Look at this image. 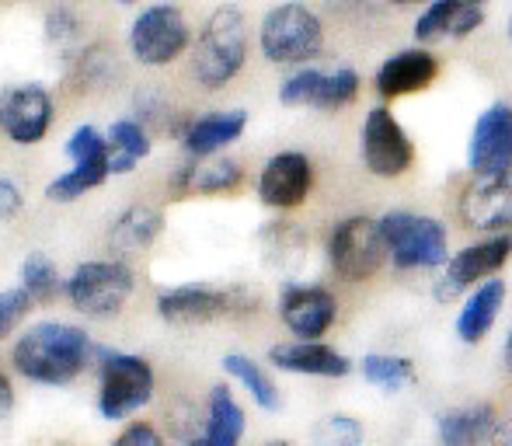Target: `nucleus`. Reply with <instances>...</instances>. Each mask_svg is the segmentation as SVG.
<instances>
[{"instance_id":"412c9836","label":"nucleus","mask_w":512,"mask_h":446,"mask_svg":"<svg viewBox=\"0 0 512 446\" xmlns=\"http://www.w3.org/2000/svg\"><path fill=\"white\" fill-rule=\"evenodd\" d=\"M248 129V112L244 109H216L206 115H196L182 126V147L189 157L196 161H206V157H216L237 143Z\"/></svg>"},{"instance_id":"a19ab883","label":"nucleus","mask_w":512,"mask_h":446,"mask_svg":"<svg viewBox=\"0 0 512 446\" xmlns=\"http://www.w3.org/2000/svg\"><path fill=\"white\" fill-rule=\"evenodd\" d=\"M387 4H394V7H425L429 0H387Z\"/></svg>"},{"instance_id":"f03ea898","label":"nucleus","mask_w":512,"mask_h":446,"mask_svg":"<svg viewBox=\"0 0 512 446\" xmlns=\"http://www.w3.org/2000/svg\"><path fill=\"white\" fill-rule=\"evenodd\" d=\"M248 63V21L234 4L216 7L192 42V77L206 91H220Z\"/></svg>"},{"instance_id":"aec40b11","label":"nucleus","mask_w":512,"mask_h":446,"mask_svg":"<svg viewBox=\"0 0 512 446\" xmlns=\"http://www.w3.org/2000/svg\"><path fill=\"white\" fill-rule=\"evenodd\" d=\"M265 363L279 373L293 377H321V380H342L352 373L349 356L331 349L321 338H293V342H276L265 356Z\"/></svg>"},{"instance_id":"72a5a7b5","label":"nucleus","mask_w":512,"mask_h":446,"mask_svg":"<svg viewBox=\"0 0 512 446\" xmlns=\"http://www.w3.org/2000/svg\"><path fill=\"white\" fill-rule=\"evenodd\" d=\"M32 297H28L21 286H11V290H0V342L11 338L25 325V318L32 314Z\"/></svg>"},{"instance_id":"ddd939ff","label":"nucleus","mask_w":512,"mask_h":446,"mask_svg":"<svg viewBox=\"0 0 512 446\" xmlns=\"http://www.w3.org/2000/svg\"><path fill=\"white\" fill-rule=\"evenodd\" d=\"M56 122V105L42 84H7L0 88V133L14 147H39Z\"/></svg>"},{"instance_id":"423d86ee","label":"nucleus","mask_w":512,"mask_h":446,"mask_svg":"<svg viewBox=\"0 0 512 446\" xmlns=\"http://www.w3.org/2000/svg\"><path fill=\"white\" fill-rule=\"evenodd\" d=\"M258 46L265 60L276 67H307L324 49V25L307 4L286 0L262 18Z\"/></svg>"},{"instance_id":"a878e982","label":"nucleus","mask_w":512,"mask_h":446,"mask_svg":"<svg viewBox=\"0 0 512 446\" xmlns=\"http://www.w3.org/2000/svg\"><path fill=\"white\" fill-rule=\"evenodd\" d=\"M223 373H227L234 384H241L244 391H248V398L255 401L262 412H279V408H283V391H279V384L272 380L265 363L244 356V352H227V356H223Z\"/></svg>"},{"instance_id":"a211bd4d","label":"nucleus","mask_w":512,"mask_h":446,"mask_svg":"<svg viewBox=\"0 0 512 446\" xmlns=\"http://www.w3.org/2000/svg\"><path fill=\"white\" fill-rule=\"evenodd\" d=\"M439 77V56L429 46H411L391 53L373 74V91L384 102H398V98H411L418 91H429Z\"/></svg>"},{"instance_id":"a18cd8bd","label":"nucleus","mask_w":512,"mask_h":446,"mask_svg":"<svg viewBox=\"0 0 512 446\" xmlns=\"http://www.w3.org/2000/svg\"><path fill=\"white\" fill-rule=\"evenodd\" d=\"M119 4H136V0H119Z\"/></svg>"},{"instance_id":"4c0bfd02","label":"nucleus","mask_w":512,"mask_h":446,"mask_svg":"<svg viewBox=\"0 0 512 446\" xmlns=\"http://www.w3.org/2000/svg\"><path fill=\"white\" fill-rule=\"evenodd\" d=\"M488 446H512V408L506 415H499V422H495V433Z\"/></svg>"},{"instance_id":"0eeeda50","label":"nucleus","mask_w":512,"mask_h":446,"mask_svg":"<svg viewBox=\"0 0 512 446\" xmlns=\"http://www.w3.org/2000/svg\"><path fill=\"white\" fill-rule=\"evenodd\" d=\"M391 262L384 227L373 217H342L328 234V265L345 283H370Z\"/></svg>"},{"instance_id":"f3484780","label":"nucleus","mask_w":512,"mask_h":446,"mask_svg":"<svg viewBox=\"0 0 512 446\" xmlns=\"http://www.w3.org/2000/svg\"><path fill=\"white\" fill-rule=\"evenodd\" d=\"M467 168L471 178H492L512 171V105L492 102L478 115L467 140Z\"/></svg>"},{"instance_id":"7c9ffc66","label":"nucleus","mask_w":512,"mask_h":446,"mask_svg":"<svg viewBox=\"0 0 512 446\" xmlns=\"http://www.w3.org/2000/svg\"><path fill=\"white\" fill-rule=\"evenodd\" d=\"M244 185V168L234 157H206L196 168V182H192V196H230Z\"/></svg>"},{"instance_id":"20e7f679","label":"nucleus","mask_w":512,"mask_h":446,"mask_svg":"<svg viewBox=\"0 0 512 446\" xmlns=\"http://www.w3.org/2000/svg\"><path fill=\"white\" fill-rule=\"evenodd\" d=\"M136 293V272L126 258H91L74 265V272L63 283V297L77 314L95 321H108L122 314L129 297Z\"/></svg>"},{"instance_id":"473e14b6","label":"nucleus","mask_w":512,"mask_h":446,"mask_svg":"<svg viewBox=\"0 0 512 446\" xmlns=\"http://www.w3.org/2000/svg\"><path fill=\"white\" fill-rule=\"evenodd\" d=\"M63 154L70 157V164L98 161V157H108V136L98 126H77L63 143Z\"/></svg>"},{"instance_id":"f704fd0d","label":"nucleus","mask_w":512,"mask_h":446,"mask_svg":"<svg viewBox=\"0 0 512 446\" xmlns=\"http://www.w3.org/2000/svg\"><path fill=\"white\" fill-rule=\"evenodd\" d=\"M112 446H168V440H164V433L154 426V422L129 419V422H122V429L112 440Z\"/></svg>"},{"instance_id":"39448f33","label":"nucleus","mask_w":512,"mask_h":446,"mask_svg":"<svg viewBox=\"0 0 512 446\" xmlns=\"http://www.w3.org/2000/svg\"><path fill=\"white\" fill-rule=\"evenodd\" d=\"M380 227H384L387 255L398 272L443 269L450 262V230L443 220L411 210H391L387 217H380Z\"/></svg>"},{"instance_id":"c03bdc74","label":"nucleus","mask_w":512,"mask_h":446,"mask_svg":"<svg viewBox=\"0 0 512 446\" xmlns=\"http://www.w3.org/2000/svg\"><path fill=\"white\" fill-rule=\"evenodd\" d=\"M509 39H512V14H509Z\"/></svg>"},{"instance_id":"e433bc0d","label":"nucleus","mask_w":512,"mask_h":446,"mask_svg":"<svg viewBox=\"0 0 512 446\" xmlns=\"http://www.w3.org/2000/svg\"><path fill=\"white\" fill-rule=\"evenodd\" d=\"M324 7L342 21H359L373 14V0H324Z\"/></svg>"},{"instance_id":"bb28decb","label":"nucleus","mask_w":512,"mask_h":446,"mask_svg":"<svg viewBox=\"0 0 512 446\" xmlns=\"http://www.w3.org/2000/svg\"><path fill=\"white\" fill-rule=\"evenodd\" d=\"M108 164H112V175H133L136 164L143 157H150L154 140H150L147 126L140 119H115L108 126Z\"/></svg>"},{"instance_id":"37998d69","label":"nucleus","mask_w":512,"mask_h":446,"mask_svg":"<svg viewBox=\"0 0 512 446\" xmlns=\"http://www.w3.org/2000/svg\"><path fill=\"white\" fill-rule=\"evenodd\" d=\"M185 446H203V440H199V436H196V440H189V443H185Z\"/></svg>"},{"instance_id":"ea45409f","label":"nucleus","mask_w":512,"mask_h":446,"mask_svg":"<svg viewBox=\"0 0 512 446\" xmlns=\"http://www.w3.org/2000/svg\"><path fill=\"white\" fill-rule=\"evenodd\" d=\"M502 366H506V373L512 377V328H509L506 342H502Z\"/></svg>"},{"instance_id":"7ed1b4c3","label":"nucleus","mask_w":512,"mask_h":446,"mask_svg":"<svg viewBox=\"0 0 512 446\" xmlns=\"http://www.w3.org/2000/svg\"><path fill=\"white\" fill-rule=\"evenodd\" d=\"M98 398L95 408L105 422H129L136 412L154 401L157 391V373L136 352L122 349H98Z\"/></svg>"},{"instance_id":"b1692460","label":"nucleus","mask_w":512,"mask_h":446,"mask_svg":"<svg viewBox=\"0 0 512 446\" xmlns=\"http://www.w3.org/2000/svg\"><path fill=\"white\" fill-rule=\"evenodd\" d=\"M248 433V415L244 405L234 398L230 384H216L206 394V412H203V446H241Z\"/></svg>"},{"instance_id":"c9c22d12","label":"nucleus","mask_w":512,"mask_h":446,"mask_svg":"<svg viewBox=\"0 0 512 446\" xmlns=\"http://www.w3.org/2000/svg\"><path fill=\"white\" fill-rule=\"evenodd\" d=\"M25 210V192L14 178L0 175V223H11L18 213Z\"/></svg>"},{"instance_id":"dca6fc26","label":"nucleus","mask_w":512,"mask_h":446,"mask_svg":"<svg viewBox=\"0 0 512 446\" xmlns=\"http://www.w3.org/2000/svg\"><path fill=\"white\" fill-rule=\"evenodd\" d=\"M276 311L293 338H324L338 321V297L321 283H283Z\"/></svg>"},{"instance_id":"f257e3e1","label":"nucleus","mask_w":512,"mask_h":446,"mask_svg":"<svg viewBox=\"0 0 512 446\" xmlns=\"http://www.w3.org/2000/svg\"><path fill=\"white\" fill-rule=\"evenodd\" d=\"M102 345L91 342L81 325L70 321H35L11 345V366L28 384L67 387L98 359Z\"/></svg>"},{"instance_id":"4468645a","label":"nucleus","mask_w":512,"mask_h":446,"mask_svg":"<svg viewBox=\"0 0 512 446\" xmlns=\"http://www.w3.org/2000/svg\"><path fill=\"white\" fill-rule=\"evenodd\" d=\"M314 182H317L314 161H310L304 150H279L258 171L255 196L269 210L279 213L300 210L310 199V192H314Z\"/></svg>"},{"instance_id":"5701e85b","label":"nucleus","mask_w":512,"mask_h":446,"mask_svg":"<svg viewBox=\"0 0 512 446\" xmlns=\"http://www.w3.org/2000/svg\"><path fill=\"white\" fill-rule=\"evenodd\" d=\"M495 422H499V412H495L492 401H471V405L439 412L436 436L443 446H488Z\"/></svg>"},{"instance_id":"c756f323","label":"nucleus","mask_w":512,"mask_h":446,"mask_svg":"<svg viewBox=\"0 0 512 446\" xmlns=\"http://www.w3.org/2000/svg\"><path fill=\"white\" fill-rule=\"evenodd\" d=\"M359 373L366 384L380 387L384 394H398L415 384V363L408 356H394V352H370L359 359Z\"/></svg>"},{"instance_id":"2eb2a0df","label":"nucleus","mask_w":512,"mask_h":446,"mask_svg":"<svg viewBox=\"0 0 512 446\" xmlns=\"http://www.w3.org/2000/svg\"><path fill=\"white\" fill-rule=\"evenodd\" d=\"M460 227L474 234H512V171L492 178H471L457 199Z\"/></svg>"},{"instance_id":"4be33fe9","label":"nucleus","mask_w":512,"mask_h":446,"mask_svg":"<svg viewBox=\"0 0 512 446\" xmlns=\"http://www.w3.org/2000/svg\"><path fill=\"white\" fill-rule=\"evenodd\" d=\"M506 297H509V286L506 279L492 276L485 283H478L474 290H467L464 304L457 311V321H453V332L464 345H478L485 342L488 332L495 328L499 321L502 307H506Z\"/></svg>"},{"instance_id":"79ce46f5","label":"nucleus","mask_w":512,"mask_h":446,"mask_svg":"<svg viewBox=\"0 0 512 446\" xmlns=\"http://www.w3.org/2000/svg\"><path fill=\"white\" fill-rule=\"evenodd\" d=\"M262 446H293L290 440H269V443H262Z\"/></svg>"},{"instance_id":"c85d7f7f","label":"nucleus","mask_w":512,"mask_h":446,"mask_svg":"<svg viewBox=\"0 0 512 446\" xmlns=\"http://www.w3.org/2000/svg\"><path fill=\"white\" fill-rule=\"evenodd\" d=\"M63 283H67V279L60 276V269H56V262L46 255V251H32V255L21 258L18 286L32 297L35 307L53 304V300L63 293Z\"/></svg>"},{"instance_id":"58836bf2","label":"nucleus","mask_w":512,"mask_h":446,"mask_svg":"<svg viewBox=\"0 0 512 446\" xmlns=\"http://www.w3.org/2000/svg\"><path fill=\"white\" fill-rule=\"evenodd\" d=\"M11 412H14V384H11V377L0 370V422H4Z\"/></svg>"},{"instance_id":"9d476101","label":"nucleus","mask_w":512,"mask_h":446,"mask_svg":"<svg viewBox=\"0 0 512 446\" xmlns=\"http://www.w3.org/2000/svg\"><path fill=\"white\" fill-rule=\"evenodd\" d=\"M359 154L373 178H401L415 168V143L387 105H373L359 129Z\"/></svg>"},{"instance_id":"1a4fd4ad","label":"nucleus","mask_w":512,"mask_h":446,"mask_svg":"<svg viewBox=\"0 0 512 446\" xmlns=\"http://www.w3.org/2000/svg\"><path fill=\"white\" fill-rule=\"evenodd\" d=\"M251 304V293L241 286L216 283H182L157 293V314L168 325H209L237 314Z\"/></svg>"},{"instance_id":"49530a36","label":"nucleus","mask_w":512,"mask_h":446,"mask_svg":"<svg viewBox=\"0 0 512 446\" xmlns=\"http://www.w3.org/2000/svg\"><path fill=\"white\" fill-rule=\"evenodd\" d=\"M53 446H74V443H53Z\"/></svg>"},{"instance_id":"f8f14e48","label":"nucleus","mask_w":512,"mask_h":446,"mask_svg":"<svg viewBox=\"0 0 512 446\" xmlns=\"http://www.w3.org/2000/svg\"><path fill=\"white\" fill-rule=\"evenodd\" d=\"M512 262V234H488L471 241L467 248L453 251L450 262L443 265V279L436 283V300L450 304L460 293L474 290L485 279L499 276Z\"/></svg>"},{"instance_id":"6ab92c4d","label":"nucleus","mask_w":512,"mask_h":446,"mask_svg":"<svg viewBox=\"0 0 512 446\" xmlns=\"http://www.w3.org/2000/svg\"><path fill=\"white\" fill-rule=\"evenodd\" d=\"M488 21V0H429L415 18L418 46H436L446 39H471Z\"/></svg>"},{"instance_id":"9b49d317","label":"nucleus","mask_w":512,"mask_h":446,"mask_svg":"<svg viewBox=\"0 0 512 446\" xmlns=\"http://www.w3.org/2000/svg\"><path fill=\"white\" fill-rule=\"evenodd\" d=\"M363 77L352 67H297L283 84H279V102L286 109H317V112H338L359 102Z\"/></svg>"},{"instance_id":"cd10ccee","label":"nucleus","mask_w":512,"mask_h":446,"mask_svg":"<svg viewBox=\"0 0 512 446\" xmlns=\"http://www.w3.org/2000/svg\"><path fill=\"white\" fill-rule=\"evenodd\" d=\"M108 178H112V164H108V157L70 164L63 175H56L53 182L46 185V199H49V203H60V206L77 203V199H84L88 192L102 189Z\"/></svg>"},{"instance_id":"393cba45","label":"nucleus","mask_w":512,"mask_h":446,"mask_svg":"<svg viewBox=\"0 0 512 446\" xmlns=\"http://www.w3.org/2000/svg\"><path fill=\"white\" fill-rule=\"evenodd\" d=\"M164 234V213L157 206L136 203L115 217L112 230H108V244L119 258L133 255V251H147L157 237Z\"/></svg>"},{"instance_id":"6e6552de","label":"nucleus","mask_w":512,"mask_h":446,"mask_svg":"<svg viewBox=\"0 0 512 446\" xmlns=\"http://www.w3.org/2000/svg\"><path fill=\"white\" fill-rule=\"evenodd\" d=\"M192 46V28L175 4H150L129 25V53L140 67H171Z\"/></svg>"},{"instance_id":"2f4dec72","label":"nucleus","mask_w":512,"mask_h":446,"mask_svg":"<svg viewBox=\"0 0 512 446\" xmlns=\"http://www.w3.org/2000/svg\"><path fill=\"white\" fill-rule=\"evenodd\" d=\"M366 443V426L356 415L335 412L328 419H321L310 433V446H363Z\"/></svg>"}]
</instances>
